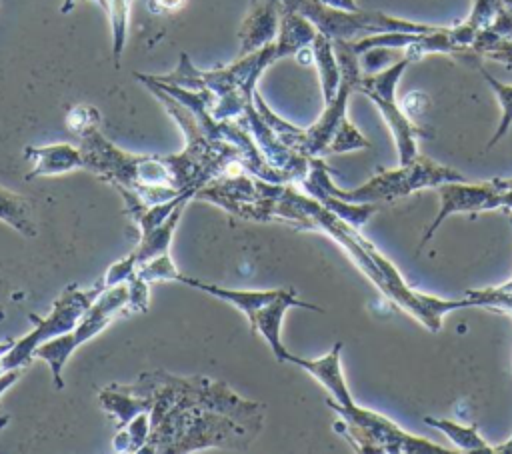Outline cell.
<instances>
[{
    "label": "cell",
    "mask_w": 512,
    "mask_h": 454,
    "mask_svg": "<svg viewBox=\"0 0 512 454\" xmlns=\"http://www.w3.org/2000/svg\"><path fill=\"white\" fill-rule=\"evenodd\" d=\"M148 412L150 436L142 454H184L208 448H244L262 428L264 404L238 396L226 382L206 376L144 372L120 384Z\"/></svg>",
    "instance_id": "6da1fadb"
},
{
    "label": "cell",
    "mask_w": 512,
    "mask_h": 454,
    "mask_svg": "<svg viewBox=\"0 0 512 454\" xmlns=\"http://www.w3.org/2000/svg\"><path fill=\"white\" fill-rule=\"evenodd\" d=\"M328 166L322 158H310L308 174L300 180V184L306 188L310 196L318 194H330L344 202L354 204H374L378 200H392L398 196H408L414 190L426 188V186H440L444 182H458L464 180L462 174H458L452 168L440 166L436 162H430L422 156H416L412 162L402 164L396 170H380L374 178H370L366 184L354 188V190H340L334 186V182L328 176Z\"/></svg>",
    "instance_id": "7a4b0ae2"
},
{
    "label": "cell",
    "mask_w": 512,
    "mask_h": 454,
    "mask_svg": "<svg viewBox=\"0 0 512 454\" xmlns=\"http://www.w3.org/2000/svg\"><path fill=\"white\" fill-rule=\"evenodd\" d=\"M326 404L340 414L342 422L336 424L338 432H342L360 452H408V454H446L454 452L442 448L426 438L412 436L400 426H396L386 416L358 406L354 400L348 404H340L332 398Z\"/></svg>",
    "instance_id": "3957f363"
},
{
    "label": "cell",
    "mask_w": 512,
    "mask_h": 454,
    "mask_svg": "<svg viewBox=\"0 0 512 454\" xmlns=\"http://www.w3.org/2000/svg\"><path fill=\"white\" fill-rule=\"evenodd\" d=\"M128 306H130V280L106 288L92 302V306L82 314V318L78 320V324L72 330H68L36 348L34 358L48 362L50 372H52V382L58 390L64 388L62 372H64V366H66L68 358L72 356V352L78 346H82L84 342H88L90 338H94L98 332H102L112 320H116V316L128 314Z\"/></svg>",
    "instance_id": "277c9868"
},
{
    "label": "cell",
    "mask_w": 512,
    "mask_h": 454,
    "mask_svg": "<svg viewBox=\"0 0 512 454\" xmlns=\"http://www.w3.org/2000/svg\"><path fill=\"white\" fill-rule=\"evenodd\" d=\"M102 292H104V286L100 280L88 290H80L78 286H68L62 292V296L58 300H54L48 316L38 318L36 314H30L34 328L20 340H14L12 348L0 356V374L6 370L28 366L34 358L36 348L40 344L72 330L78 324V320L82 318V314L92 306V302Z\"/></svg>",
    "instance_id": "5b68a950"
},
{
    "label": "cell",
    "mask_w": 512,
    "mask_h": 454,
    "mask_svg": "<svg viewBox=\"0 0 512 454\" xmlns=\"http://www.w3.org/2000/svg\"><path fill=\"white\" fill-rule=\"evenodd\" d=\"M438 188L440 194V212L426 230L418 250L432 238L438 226L456 212H478V210H492V208H512V180H490L482 184H462L458 182H444Z\"/></svg>",
    "instance_id": "8992f818"
},
{
    "label": "cell",
    "mask_w": 512,
    "mask_h": 454,
    "mask_svg": "<svg viewBox=\"0 0 512 454\" xmlns=\"http://www.w3.org/2000/svg\"><path fill=\"white\" fill-rule=\"evenodd\" d=\"M406 62H400L396 66H392L390 70L372 76V78H364L362 84L360 80H356V84L380 106L384 118L388 120L392 134L396 138L398 144V152H400V162L408 164L416 158V146H414V132H418L408 120L406 116L400 112V108L394 102V84L400 76V72L404 70Z\"/></svg>",
    "instance_id": "52a82bcc"
},
{
    "label": "cell",
    "mask_w": 512,
    "mask_h": 454,
    "mask_svg": "<svg viewBox=\"0 0 512 454\" xmlns=\"http://www.w3.org/2000/svg\"><path fill=\"white\" fill-rule=\"evenodd\" d=\"M290 308H308V310L322 312V308H318V306H314L310 302L298 300L294 288L286 286V288H282V292L272 302L262 306L254 314L252 320H248L252 334H260L268 342V346H270V350H272V354H274V358L278 362H288V354H290L286 350V346L282 344V340H280L282 318H284L286 310H290Z\"/></svg>",
    "instance_id": "ba28073f"
},
{
    "label": "cell",
    "mask_w": 512,
    "mask_h": 454,
    "mask_svg": "<svg viewBox=\"0 0 512 454\" xmlns=\"http://www.w3.org/2000/svg\"><path fill=\"white\" fill-rule=\"evenodd\" d=\"M280 28V0H250V10L238 28L240 56L276 40Z\"/></svg>",
    "instance_id": "9c48e42d"
},
{
    "label": "cell",
    "mask_w": 512,
    "mask_h": 454,
    "mask_svg": "<svg viewBox=\"0 0 512 454\" xmlns=\"http://www.w3.org/2000/svg\"><path fill=\"white\" fill-rule=\"evenodd\" d=\"M24 156L34 164L26 180L36 176H52L64 174L76 168H84V158L80 146L72 144H48V146H28Z\"/></svg>",
    "instance_id": "30bf717a"
},
{
    "label": "cell",
    "mask_w": 512,
    "mask_h": 454,
    "mask_svg": "<svg viewBox=\"0 0 512 454\" xmlns=\"http://www.w3.org/2000/svg\"><path fill=\"white\" fill-rule=\"evenodd\" d=\"M176 282H182L186 286H192V288H198L210 296H216L232 306H236L238 310H242L246 314L248 320L254 318V314L266 306L268 302H272L280 292L282 288H270V290H240V288H226V286H216V284H210V282H204V280H196V278H190V276H184L182 272L178 274Z\"/></svg>",
    "instance_id": "8fae6325"
},
{
    "label": "cell",
    "mask_w": 512,
    "mask_h": 454,
    "mask_svg": "<svg viewBox=\"0 0 512 454\" xmlns=\"http://www.w3.org/2000/svg\"><path fill=\"white\" fill-rule=\"evenodd\" d=\"M188 202H190V200H182V202L174 208V212L168 216L166 222H162L160 226H156L154 230H150V232H146V234H140V240H138V244H136V248H134V252H132V256H134V260H136V266H142L144 262H148V260H152V258L164 254V252H168L170 242H172V236H174V232H176V228H178V222H180V218H182L184 206H186Z\"/></svg>",
    "instance_id": "7c38bea8"
},
{
    "label": "cell",
    "mask_w": 512,
    "mask_h": 454,
    "mask_svg": "<svg viewBox=\"0 0 512 454\" xmlns=\"http://www.w3.org/2000/svg\"><path fill=\"white\" fill-rule=\"evenodd\" d=\"M0 220L10 224L26 238H34L38 234L36 224L32 220L30 202L4 186H0Z\"/></svg>",
    "instance_id": "4fadbf2b"
},
{
    "label": "cell",
    "mask_w": 512,
    "mask_h": 454,
    "mask_svg": "<svg viewBox=\"0 0 512 454\" xmlns=\"http://www.w3.org/2000/svg\"><path fill=\"white\" fill-rule=\"evenodd\" d=\"M312 56L318 64V72H320V80H322V90H324V102L328 104L340 86V72H338V64L334 58V50H332V42L328 36L324 34H316L314 42H312Z\"/></svg>",
    "instance_id": "5bb4252c"
},
{
    "label": "cell",
    "mask_w": 512,
    "mask_h": 454,
    "mask_svg": "<svg viewBox=\"0 0 512 454\" xmlns=\"http://www.w3.org/2000/svg\"><path fill=\"white\" fill-rule=\"evenodd\" d=\"M424 422L428 426L438 428L440 432H444L462 452H484V454H494V448H490V444L478 434L476 426H464L458 424L454 420H446V418H430L426 416Z\"/></svg>",
    "instance_id": "9a60e30c"
},
{
    "label": "cell",
    "mask_w": 512,
    "mask_h": 454,
    "mask_svg": "<svg viewBox=\"0 0 512 454\" xmlns=\"http://www.w3.org/2000/svg\"><path fill=\"white\" fill-rule=\"evenodd\" d=\"M150 436V416L148 412H140L134 416L112 440L114 452H140Z\"/></svg>",
    "instance_id": "2e32d148"
},
{
    "label": "cell",
    "mask_w": 512,
    "mask_h": 454,
    "mask_svg": "<svg viewBox=\"0 0 512 454\" xmlns=\"http://www.w3.org/2000/svg\"><path fill=\"white\" fill-rule=\"evenodd\" d=\"M132 0H108V18L112 28V58L114 66H120V56L126 44V28H128V12Z\"/></svg>",
    "instance_id": "e0dca14e"
},
{
    "label": "cell",
    "mask_w": 512,
    "mask_h": 454,
    "mask_svg": "<svg viewBox=\"0 0 512 454\" xmlns=\"http://www.w3.org/2000/svg\"><path fill=\"white\" fill-rule=\"evenodd\" d=\"M136 274H138L142 280H146L148 284H152V282H158V280H176L178 274H180V270H178L176 264L172 262L170 252H164V254L156 256V258L144 262L142 266H138Z\"/></svg>",
    "instance_id": "ac0fdd59"
},
{
    "label": "cell",
    "mask_w": 512,
    "mask_h": 454,
    "mask_svg": "<svg viewBox=\"0 0 512 454\" xmlns=\"http://www.w3.org/2000/svg\"><path fill=\"white\" fill-rule=\"evenodd\" d=\"M66 124H68V128L72 132H76L80 136L88 128L100 124V114H98V110L94 106H76V108L70 110Z\"/></svg>",
    "instance_id": "d6986e66"
},
{
    "label": "cell",
    "mask_w": 512,
    "mask_h": 454,
    "mask_svg": "<svg viewBox=\"0 0 512 454\" xmlns=\"http://www.w3.org/2000/svg\"><path fill=\"white\" fill-rule=\"evenodd\" d=\"M486 78H488V82L494 86V90L498 92V96H500V100H502V106H504V118H502L500 130L496 132V136H494L492 142H490V146H492V144H496V140L508 130V126H510V122H512V86H504V84L496 82V80H494L492 76H488V74H486Z\"/></svg>",
    "instance_id": "ffe728a7"
},
{
    "label": "cell",
    "mask_w": 512,
    "mask_h": 454,
    "mask_svg": "<svg viewBox=\"0 0 512 454\" xmlns=\"http://www.w3.org/2000/svg\"><path fill=\"white\" fill-rule=\"evenodd\" d=\"M184 4V0H148V8L156 14L178 10Z\"/></svg>",
    "instance_id": "44dd1931"
},
{
    "label": "cell",
    "mask_w": 512,
    "mask_h": 454,
    "mask_svg": "<svg viewBox=\"0 0 512 454\" xmlns=\"http://www.w3.org/2000/svg\"><path fill=\"white\" fill-rule=\"evenodd\" d=\"M20 374H22V368H14V370L2 372V374H0V394H2L6 388H10V386L20 378Z\"/></svg>",
    "instance_id": "7402d4cb"
},
{
    "label": "cell",
    "mask_w": 512,
    "mask_h": 454,
    "mask_svg": "<svg viewBox=\"0 0 512 454\" xmlns=\"http://www.w3.org/2000/svg\"><path fill=\"white\" fill-rule=\"evenodd\" d=\"M74 2H76V0H64V4H62V8H60V12H62V14L70 12V8L74 6ZM94 2H98L104 10H108V0H94Z\"/></svg>",
    "instance_id": "603a6c76"
},
{
    "label": "cell",
    "mask_w": 512,
    "mask_h": 454,
    "mask_svg": "<svg viewBox=\"0 0 512 454\" xmlns=\"http://www.w3.org/2000/svg\"><path fill=\"white\" fill-rule=\"evenodd\" d=\"M12 344H14V340L10 338V340H4V342H0V356L4 354V352H8L10 348H12Z\"/></svg>",
    "instance_id": "cb8c5ba5"
},
{
    "label": "cell",
    "mask_w": 512,
    "mask_h": 454,
    "mask_svg": "<svg viewBox=\"0 0 512 454\" xmlns=\"http://www.w3.org/2000/svg\"><path fill=\"white\" fill-rule=\"evenodd\" d=\"M494 452H512V438L508 440V442H504L502 446H498V448H494Z\"/></svg>",
    "instance_id": "d4e9b609"
},
{
    "label": "cell",
    "mask_w": 512,
    "mask_h": 454,
    "mask_svg": "<svg viewBox=\"0 0 512 454\" xmlns=\"http://www.w3.org/2000/svg\"><path fill=\"white\" fill-rule=\"evenodd\" d=\"M8 422H10V416H8V414H2V412H0V430H2V428H4V426H6Z\"/></svg>",
    "instance_id": "484cf974"
},
{
    "label": "cell",
    "mask_w": 512,
    "mask_h": 454,
    "mask_svg": "<svg viewBox=\"0 0 512 454\" xmlns=\"http://www.w3.org/2000/svg\"><path fill=\"white\" fill-rule=\"evenodd\" d=\"M2 316H4V312H2V310H0V320H2Z\"/></svg>",
    "instance_id": "4316f807"
}]
</instances>
